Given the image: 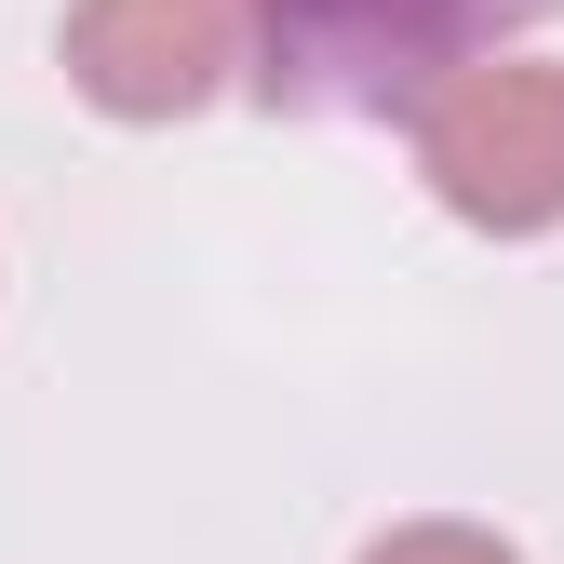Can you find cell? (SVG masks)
Wrapping results in <instances>:
<instances>
[{
    "instance_id": "6da1fadb",
    "label": "cell",
    "mask_w": 564,
    "mask_h": 564,
    "mask_svg": "<svg viewBox=\"0 0 564 564\" xmlns=\"http://www.w3.org/2000/svg\"><path fill=\"white\" fill-rule=\"evenodd\" d=\"M416 188L484 242H551L564 229V54H511L484 41L457 67H431L403 108Z\"/></svg>"
},
{
    "instance_id": "7a4b0ae2",
    "label": "cell",
    "mask_w": 564,
    "mask_h": 564,
    "mask_svg": "<svg viewBox=\"0 0 564 564\" xmlns=\"http://www.w3.org/2000/svg\"><path fill=\"white\" fill-rule=\"evenodd\" d=\"M54 54L108 121H202L256 67V0H67Z\"/></svg>"
},
{
    "instance_id": "3957f363",
    "label": "cell",
    "mask_w": 564,
    "mask_h": 564,
    "mask_svg": "<svg viewBox=\"0 0 564 564\" xmlns=\"http://www.w3.org/2000/svg\"><path fill=\"white\" fill-rule=\"evenodd\" d=\"M364 564H524L498 524H457V511H431V524H390V538H364Z\"/></svg>"
}]
</instances>
